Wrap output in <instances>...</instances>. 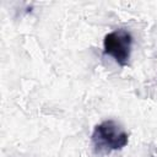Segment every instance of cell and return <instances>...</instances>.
Here are the masks:
<instances>
[{
    "label": "cell",
    "instance_id": "6da1fadb",
    "mask_svg": "<svg viewBox=\"0 0 157 157\" xmlns=\"http://www.w3.org/2000/svg\"><path fill=\"white\" fill-rule=\"evenodd\" d=\"M91 140L96 152H112L123 150L129 142V135L114 120H104L94 126Z\"/></svg>",
    "mask_w": 157,
    "mask_h": 157
},
{
    "label": "cell",
    "instance_id": "7a4b0ae2",
    "mask_svg": "<svg viewBox=\"0 0 157 157\" xmlns=\"http://www.w3.org/2000/svg\"><path fill=\"white\" fill-rule=\"evenodd\" d=\"M132 49V36L125 28L109 32L103 39V53L112 56L120 66H126Z\"/></svg>",
    "mask_w": 157,
    "mask_h": 157
}]
</instances>
